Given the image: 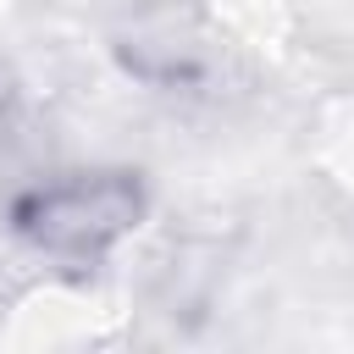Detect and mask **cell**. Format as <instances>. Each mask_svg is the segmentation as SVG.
<instances>
[{
  "label": "cell",
  "mask_w": 354,
  "mask_h": 354,
  "mask_svg": "<svg viewBox=\"0 0 354 354\" xmlns=\"http://www.w3.org/2000/svg\"><path fill=\"white\" fill-rule=\"evenodd\" d=\"M144 205L138 171H66L17 199V232L61 266H94L144 221Z\"/></svg>",
  "instance_id": "cell-1"
},
{
  "label": "cell",
  "mask_w": 354,
  "mask_h": 354,
  "mask_svg": "<svg viewBox=\"0 0 354 354\" xmlns=\"http://www.w3.org/2000/svg\"><path fill=\"white\" fill-rule=\"evenodd\" d=\"M116 55L149 88H199L221 72L227 39L199 0H138L116 33Z\"/></svg>",
  "instance_id": "cell-2"
}]
</instances>
